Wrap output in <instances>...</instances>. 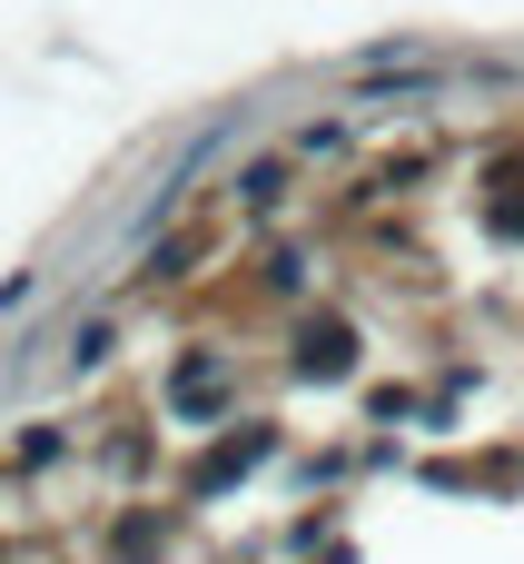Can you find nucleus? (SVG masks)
Here are the masks:
<instances>
[{"mask_svg": "<svg viewBox=\"0 0 524 564\" xmlns=\"http://www.w3.org/2000/svg\"><path fill=\"white\" fill-rule=\"evenodd\" d=\"M495 228H515V238H524V198H505V208H495Z\"/></svg>", "mask_w": 524, "mask_h": 564, "instance_id": "obj_3", "label": "nucleus"}, {"mask_svg": "<svg viewBox=\"0 0 524 564\" xmlns=\"http://www.w3.org/2000/svg\"><path fill=\"white\" fill-rule=\"evenodd\" d=\"M218 397H228V367H218V357H188V367L168 377V406H178V416H208Z\"/></svg>", "mask_w": 524, "mask_h": 564, "instance_id": "obj_1", "label": "nucleus"}, {"mask_svg": "<svg viewBox=\"0 0 524 564\" xmlns=\"http://www.w3.org/2000/svg\"><path fill=\"white\" fill-rule=\"evenodd\" d=\"M297 367H307V377H347V367H357V337H347V327H307Z\"/></svg>", "mask_w": 524, "mask_h": 564, "instance_id": "obj_2", "label": "nucleus"}]
</instances>
